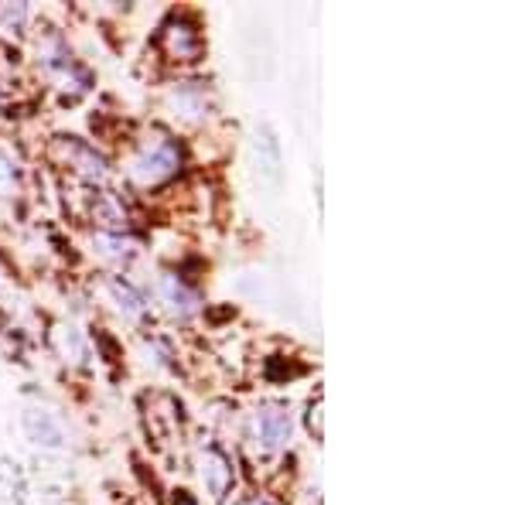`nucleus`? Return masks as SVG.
I'll return each instance as SVG.
<instances>
[{
  "label": "nucleus",
  "instance_id": "1",
  "mask_svg": "<svg viewBox=\"0 0 512 505\" xmlns=\"http://www.w3.org/2000/svg\"><path fill=\"white\" fill-rule=\"evenodd\" d=\"M24 424H28V434L35 444H52V447L62 444V427L55 424L45 410H31L28 417H24Z\"/></svg>",
  "mask_w": 512,
  "mask_h": 505
},
{
  "label": "nucleus",
  "instance_id": "2",
  "mask_svg": "<svg viewBox=\"0 0 512 505\" xmlns=\"http://www.w3.org/2000/svg\"><path fill=\"white\" fill-rule=\"evenodd\" d=\"M256 430H260V437L267 444H280V441H287V434H291V420H287V413H280V410H263L260 417H256Z\"/></svg>",
  "mask_w": 512,
  "mask_h": 505
},
{
  "label": "nucleus",
  "instance_id": "4",
  "mask_svg": "<svg viewBox=\"0 0 512 505\" xmlns=\"http://www.w3.org/2000/svg\"><path fill=\"white\" fill-rule=\"evenodd\" d=\"M246 505H267V502H260V499H253V502H246Z\"/></svg>",
  "mask_w": 512,
  "mask_h": 505
},
{
  "label": "nucleus",
  "instance_id": "3",
  "mask_svg": "<svg viewBox=\"0 0 512 505\" xmlns=\"http://www.w3.org/2000/svg\"><path fill=\"white\" fill-rule=\"evenodd\" d=\"M14 492H18V471L7 461H0V499H11Z\"/></svg>",
  "mask_w": 512,
  "mask_h": 505
}]
</instances>
